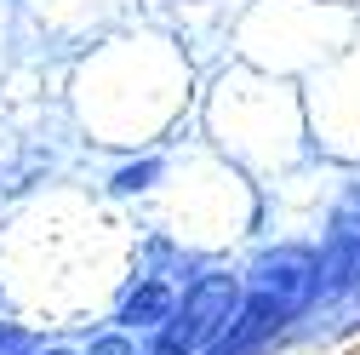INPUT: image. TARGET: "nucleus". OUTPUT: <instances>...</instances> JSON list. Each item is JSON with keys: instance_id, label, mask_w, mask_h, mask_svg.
Returning <instances> with one entry per match:
<instances>
[{"instance_id": "f257e3e1", "label": "nucleus", "mask_w": 360, "mask_h": 355, "mask_svg": "<svg viewBox=\"0 0 360 355\" xmlns=\"http://www.w3.org/2000/svg\"><path fill=\"white\" fill-rule=\"evenodd\" d=\"M240 298H246V287H240V275H229V270L195 275L189 287H177V304H172L166 327L155 332L149 355H206V349L217 344V332L235 321Z\"/></svg>"}, {"instance_id": "f03ea898", "label": "nucleus", "mask_w": 360, "mask_h": 355, "mask_svg": "<svg viewBox=\"0 0 360 355\" xmlns=\"http://www.w3.org/2000/svg\"><path fill=\"white\" fill-rule=\"evenodd\" d=\"M240 287L286 304L292 316H303V309L326 292V287H321V252H309V247H275V252H263L252 270H246Z\"/></svg>"}, {"instance_id": "7ed1b4c3", "label": "nucleus", "mask_w": 360, "mask_h": 355, "mask_svg": "<svg viewBox=\"0 0 360 355\" xmlns=\"http://www.w3.org/2000/svg\"><path fill=\"white\" fill-rule=\"evenodd\" d=\"M292 321H297V316H292L286 304L263 298V292H246L240 309H235V321L217 332V344H212L206 355H269V349L286 338Z\"/></svg>"}, {"instance_id": "20e7f679", "label": "nucleus", "mask_w": 360, "mask_h": 355, "mask_svg": "<svg viewBox=\"0 0 360 355\" xmlns=\"http://www.w3.org/2000/svg\"><path fill=\"white\" fill-rule=\"evenodd\" d=\"M172 304H177V281H166V275H131L126 281V292L115 298V332H160L166 327V316H172Z\"/></svg>"}, {"instance_id": "39448f33", "label": "nucleus", "mask_w": 360, "mask_h": 355, "mask_svg": "<svg viewBox=\"0 0 360 355\" xmlns=\"http://www.w3.org/2000/svg\"><path fill=\"white\" fill-rule=\"evenodd\" d=\"M155 178H160V161L149 155V161H131V166H120V172L109 178V189H115V195H143V189H155Z\"/></svg>"}, {"instance_id": "423d86ee", "label": "nucleus", "mask_w": 360, "mask_h": 355, "mask_svg": "<svg viewBox=\"0 0 360 355\" xmlns=\"http://www.w3.org/2000/svg\"><path fill=\"white\" fill-rule=\"evenodd\" d=\"M40 338L23 327V321H0V355H34Z\"/></svg>"}, {"instance_id": "0eeeda50", "label": "nucleus", "mask_w": 360, "mask_h": 355, "mask_svg": "<svg viewBox=\"0 0 360 355\" xmlns=\"http://www.w3.org/2000/svg\"><path fill=\"white\" fill-rule=\"evenodd\" d=\"M86 355H138V344H131L126 332H103V338H92Z\"/></svg>"}, {"instance_id": "6e6552de", "label": "nucleus", "mask_w": 360, "mask_h": 355, "mask_svg": "<svg viewBox=\"0 0 360 355\" xmlns=\"http://www.w3.org/2000/svg\"><path fill=\"white\" fill-rule=\"evenodd\" d=\"M34 355H69V349H58V344H52V349H46V344H40V349H34Z\"/></svg>"}]
</instances>
